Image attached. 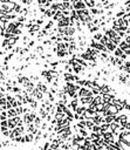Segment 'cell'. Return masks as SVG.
Segmentation results:
<instances>
[{
    "label": "cell",
    "instance_id": "6da1fadb",
    "mask_svg": "<svg viewBox=\"0 0 130 150\" xmlns=\"http://www.w3.org/2000/svg\"><path fill=\"white\" fill-rule=\"evenodd\" d=\"M7 116H8V119H12V117L18 116L16 109H14V108H11V109H8V111H7Z\"/></svg>",
    "mask_w": 130,
    "mask_h": 150
},
{
    "label": "cell",
    "instance_id": "7a4b0ae2",
    "mask_svg": "<svg viewBox=\"0 0 130 150\" xmlns=\"http://www.w3.org/2000/svg\"><path fill=\"white\" fill-rule=\"evenodd\" d=\"M7 122H8V128H10V129H14L15 127H16V123H15L13 117H12V119H8Z\"/></svg>",
    "mask_w": 130,
    "mask_h": 150
},
{
    "label": "cell",
    "instance_id": "3957f363",
    "mask_svg": "<svg viewBox=\"0 0 130 150\" xmlns=\"http://www.w3.org/2000/svg\"><path fill=\"white\" fill-rule=\"evenodd\" d=\"M68 25H69V21H68L67 18H66V19H62V20L60 21V24H59L60 27H62V26H68Z\"/></svg>",
    "mask_w": 130,
    "mask_h": 150
},
{
    "label": "cell",
    "instance_id": "277c9868",
    "mask_svg": "<svg viewBox=\"0 0 130 150\" xmlns=\"http://www.w3.org/2000/svg\"><path fill=\"white\" fill-rule=\"evenodd\" d=\"M75 10H80V8H85V4L83 2H76V5H74Z\"/></svg>",
    "mask_w": 130,
    "mask_h": 150
},
{
    "label": "cell",
    "instance_id": "5b68a950",
    "mask_svg": "<svg viewBox=\"0 0 130 150\" xmlns=\"http://www.w3.org/2000/svg\"><path fill=\"white\" fill-rule=\"evenodd\" d=\"M6 103H7V98H5V96L0 97V106H5Z\"/></svg>",
    "mask_w": 130,
    "mask_h": 150
},
{
    "label": "cell",
    "instance_id": "8992f818",
    "mask_svg": "<svg viewBox=\"0 0 130 150\" xmlns=\"http://www.w3.org/2000/svg\"><path fill=\"white\" fill-rule=\"evenodd\" d=\"M25 140H26V142H30V141L33 140V134H28V135H26V136H25Z\"/></svg>",
    "mask_w": 130,
    "mask_h": 150
},
{
    "label": "cell",
    "instance_id": "52a82bcc",
    "mask_svg": "<svg viewBox=\"0 0 130 150\" xmlns=\"http://www.w3.org/2000/svg\"><path fill=\"white\" fill-rule=\"evenodd\" d=\"M117 56H122V54H123V49H121V48H118V49H116V53H115Z\"/></svg>",
    "mask_w": 130,
    "mask_h": 150
},
{
    "label": "cell",
    "instance_id": "ba28073f",
    "mask_svg": "<svg viewBox=\"0 0 130 150\" xmlns=\"http://www.w3.org/2000/svg\"><path fill=\"white\" fill-rule=\"evenodd\" d=\"M48 148H49V143L47 142V143H46V144L42 147V150H48Z\"/></svg>",
    "mask_w": 130,
    "mask_h": 150
},
{
    "label": "cell",
    "instance_id": "9c48e42d",
    "mask_svg": "<svg viewBox=\"0 0 130 150\" xmlns=\"http://www.w3.org/2000/svg\"><path fill=\"white\" fill-rule=\"evenodd\" d=\"M124 15V12H118L117 13V16H123Z\"/></svg>",
    "mask_w": 130,
    "mask_h": 150
},
{
    "label": "cell",
    "instance_id": "30bf717a",
    "mask_svg": "<svg viewBox=\"0 0 130 150\" xmlns=\"http://www.w3.org/2000/svg\"><path fill=\"white\" fill-rule=\"evenodd\" d=\"M24 20H25L24 16H20V18H19V21H24Z\"/></svg>",
    "mask_w": 130,
    "mask_h": 150
},
{
    "label": "cell",
    "instance_id": "8fae6325",
    "mask_svg": "<svg viewBox=\"0 0 130 150\" xmlns=\"http://www.w3.org/2000/svg\"><path fill=\"white\" fill-rule=\"evenodd\" d=\"M127 42H128V45H130V36L127 38Z\"/></svg>",
    "mask_w": 130,
    "mask_h": 150
}]
</instances>
